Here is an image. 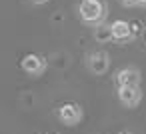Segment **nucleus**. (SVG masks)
<instances>
[{"mask_svg": "<svg viewBox=\"0 0 146 134\" xmlns=\"http://www.w3.org/2000/svg\"><path fill=\"white\" fill-rule=\"evenodd\" d=\"M78 14H80V20L86 26L96 28V26L104 24L108 8H106L104 0H82L80 6H78Z\"/></svg>", "mask_w": 146, "mask_h": 134, "instance_id": "f257e3e1", "label": "nucleus"}, {"mask_svg": "<svg viewBox=\"0 0 146 134\" xmlns=\"http://www.w3.org/2000/svg\"><path fill=\"white\" fill-rule=\"evenodd\" d=\"M86 68H88L92 74H96V76L106 74L108 68H110V56H108V52H106V50L90 52V54L86 56Z\"/></svg>", "mask_w": 146, "mask_h": 134, "instance_id": "f03ea898", "label": "nucleus"}, {"mask_svg": "<svg viewBox=\"0 0 146 134\" xmlns=\"http://www.w3.org/2000/svg\"><path fill=\"white\" fill-rule=\"evenodd\" d=\"M140 80H142V74L136 66H122L114 74V84L118 88H122V86H140Z\"/></svg>", "mask_w": 146, "mask_h": 134, "instance_id": "7ed1b4c3", "label": "nucleus"}, {"mask_svg": "<svg viewBox=\"0 0 146 134\" xmlns=\"http://www.w3.org/2000/svg\"><path fill=\"white\" fill-rule=\"evenodd\" d=\"M56 114H58V120H60L62 124H66V126H76V124L82 120V116H84L80 104H76V102H66V104H62Z\"/></svg>", "mask_w": 146, "mask_h": 134, "instance_id": "20e7f679", "label": "nucleus"}, {"mask_svg": "<svg viewBox=\"0 0 146 134\" xmlns=\"http://www.w3.org/2000/svg\"><path fill=\"white\" fill-rule=\"evenodd\" d=\"M20 66H22V70L28 74V76H32V78H36V76H42L44 74V70H46V60L40 56V54H26L22 60H20Z\"/></svg>", "mask_w": 146, "mask_h": 134, "instance_id": "39448f33", "label": "nucleus"}, {"mask_svg": "<svg viewBox=\"0 0 146 134\" xmlns=\"http://www.w3.org/2000/svg\"><path fill=\"white\" fill-rule=\"evenodd\" d=\"M118 100L126 108H136L142 100V88L140 86H122V88H118Z\"/></svg>", "mask_w": 146, "mask_h": 134, "instance_id": "423d86ee", "label": "nucleus"}, {"mask_svg": "<svg viewBox=\"0 0 146 134\" xmlns=\"http://www.w3.org/2000/svg\"><path fill=\"white\" fill-rule=\"evenodd\" d=\"M112 34H114V40L118 42H126L134 36L132 32V24L126 22V20H114L112 22Z\"/></svg>", "mask_w": 146, "mask_h": 134, "instance_id": "0eeeda50", "label": "nucleus"}, {"mask_svg": "<svg viewBox=\"0 0 146 134\" xmlns=\"http://www.w3.org/2000/svg\"><path fill=\"white\" fill-rule=\"evenodd\" d=\"M92 36H94L96 42H100V44H108L110 40H114L112 24H100V26H96L94 32H92Z\"/></svg>", "mask_w": 146, "mask_h": 134, "instance_id": "6e6552de", "label": "nucleus"}, {"mask_svg": "<svg viewBox=\"0 0 146 134\" xmlns=\"http://www.w3.org/2000/svg\"><path fill=\"white\" fill-rule=\"evenodd\" d=\"M120 4H122L124 8H134V6H138L136 0H120Z\"/></svg>", "mask_w": 146, "mask_h": 134, "instance_id": "1a4fd4ad", "label": "nucleus"}, {"mask_svg": "<svg viewBox=\"0 0 146 134\" xmlns=\"http://www.w3.org/2000/svg\"><path fill=\"white\" fill-rule=\"evenodd\" d=\"M136 4H138L140 8H146V0H136Z\"/></svg>", "mask_w": 146, "mask_h": 134, "instance_id": "9d476101", "label": "nucleus"}, {"mask_svg": "<svg viewBox=\"0 0 146 134\" xmlns=\"http://www.w3.org/2000/svg\"><path fill=\"white\" fill-rule=\"evenodd\" d=\"M30 2H32V4H46L48 0H30Z\"/></svg>", "mask_w": 146, "mask_h": 134, "instance_id": "9b49d317", "label": "nucleus"}, {"mask_svg": "<svg viewBox=\"0 0 146 134\" xmlns=\"http://www.w3.org/2000/svg\"><path fill=\"white\" fill-rule=\"evenodd\" d=\"M116 134H130V132H116Z\"/></svg>", "mask_w": 146, "mask_h": 134, "instance_id": "f8f14e48", "label": "nucleus"}, {"mask_svg": "<svg viewBox=\"0 0 146 134\" xmlns=\"http://www.w3.org/2000/svg\"><path fill=\"white\" fill-rule=\"evenodd\" d=\"M46 134H58V132H46Z\"/></svg>", "mask_w": 146, "mask_h": 134, "instance_id": "ddd939ff", "label": "nucleus"}]
</instances>
